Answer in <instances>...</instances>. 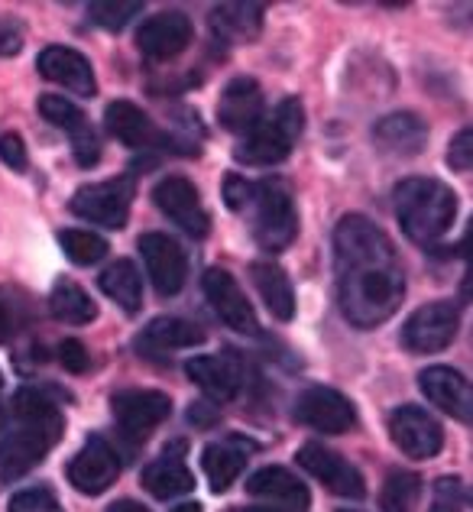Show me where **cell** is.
Segmentation results:
<instances>
[{"label": "cell", "instance_id": "16", "mask_svg": "<svg viewBox=\"0 0 473 512\" xmlns=\"http://www.w3.org/2000/svg\"><path fill=\"white\" fill-rule=\"evenodd\" d=\"M299 464L308 470L312 477H318L324 487L337 496H347V500H360L367 487H363V477L354 464H347L341 454H334L328 448H321L318 441H308L299 448Z\"/></svg>", "mask_w": 473, "mask_h": 512}, {"label": "cell", "instance_id": "2", "mask_svg": "<svg viewBox=\"0 0 473 512\" xmlns=\"http://www.w3.org/2000/svg\"><path fill=\"white\" fill-rule=\"evenodd\" d=\"M457 214V195L438 179H405L396 185V218L415 244H435L451 231Z\"/></svg>", "mask_w": 473, "mask_h": 512}, {"label": "cell", "instance_id": "34", "mask_svg": "<svg viewBox=\"0 0 473 512\" xmlns=\"http://www.w3.org/2000/svg\"><path fill=\"white\" fill-rule=\"evenodd\" d=\"M140 10H143L140 0H98V4L88 7L91 20L98 26H104V30H114V33L124 30L133 17H140Z\"/></svg>", "mask_w": 473, "mask_h": 512}, {"label": "cell", "instance_id": "8", "mask_svg": "<svg viewBox=\"0 0 473 512\" xmlns=\"http://www.w3.org/2000/svg\"><path fill=\"white\" fill-rule=\"evenodd\" d=\"M153 201H156V208L166 214L175 227H182L188 237H208V231H211L208 211L201 205L198 188L188 179H182V175H166V179L153 188Z\"/></svg>", "mask_w": 473, "mask_h": 512}, {"label": "cell", "instance_id": "33", "mask_svg": "<svg viewBox=\"0 0 473 512\" xmlns=\"http://www.w3.org/2000/svg\"><path fill=\"white\" fill-rule=\"evenodd\" d=\"M59 244H62L65 256L78 266H91V263H98L107 256V240L91 234V231H62Z\"/></svg>", "mask_w": 473, "mask_h": 512}, {"label": "cell", "instance_id": "19", "mask_svg": "<svg viewBox=\"0 0 473 512\" xmlns=\"http://www.w3.org/2000/svg\"><path fill=\"white\" fill-rule=\"evenodd\" d=\"M263 91L256 78H234L231 85L221 91L218 101V120L224 130L231 133H250L263 120Z\"/></svg>", "mask_w": 473, "mask_h": 512}, {"label": "cell", "instance_id": "7", "mask_svg": "<svg viewBox=\"0 0 473 512\" xmlns=\"http://www.w3.org/2000/svg\"><path fill=\"white\" fill-rule=\"evenodd\" d=\"M295 419L321 431V435H344L357 425V409L347 396L331 386H312L295 399Z\"/></svg>", "mask_w": 473, "mask_h": 512}, {"label": "cell", "instance_id": "6", "mask_svg": "<svg viewBox=\"0 0 473 512\" xmlns=\"http://www.w3.org/2000/svg\"><path fill=\"white\" fill-rule=\"evenodd\" d=\"M130 205H133L130 175L85 185V188H78V192L72 195V201H69L72 214H78L81 221L101 224V227H107V231H120V227L127 224Z\"/></svg>", "mask_w": 473, "mask_h": 512}, {"label": "cell", "instance_id": "17", "mask_svg": "<svg viewBox=\"0 0 473 512\" xmlns=\"http://www.w3.org/2000/svg\"><path fill=\"white\" fill-rule=\"evenodd\" d=\"M192 43V20L179 10H166L150 17L137 33V46L146 59H175Z\"/></svg>", "mask_w": 473, "mask_h": 512}, {"label": "cell", "instance_id": "1", "mask_svg": "<svg viewBox=\"0 0 473 512\" xmlns=\"http://www.w3.org/2000/svg\"><path fill=\"white\" fill-rule=\"evenodd\" d=\"M337 302L350 325L376 328L396 315L405 295V276L393 240L363 214H347L334 227Z\"/></svg>", "mask_w": 473, "mask_h": 512}, {"label": "cell", "instance_id": "31", "mask_svg": "<svg viewBox=\"0 0 473 512\" xmlns=\"http://www.w3.org/2000/svg\"><path fill=\"white\" fill-rule=\"evenodd\" d=\"M422 500V477L412 470H393L380 490V509L383 512H412Z\"/></svg>", "mask_w": 473, "mask_h": 512}, {"label": "cell", "instance_id": "44", "mask_svg": "<svg viewBox=\"0 0 473 512\" xmlns=\"http://www.w3.org/2000/svg\"><path fill=\"white\" fill-rule=\"evenodd\" d=\"M172 512H201V506L198 503H182V506H175Z\"/></svg>", "mask_w": 473, "mask_h": 512}, {"label": "cell", "instance_id": "18", "mask_svg": "<svg viewBox=\"0 0 473 512\" xmlns=\"http://www.w3.org/2000/svg\"><path fill=\"white\" fill-rule=\"evenodd\" d=\"M39 75L62 88H69L72 94H81V98H94V94H98L91 62L81 56L78 49H69V46H49L39 52Z\"/></svg>", "mask_w": 473, "mask_h": 512}, {"label": "cell", "instance_id": "27", "mask_svg": "<svg viewBox=\"0 0 473 512\" xmlns=\"http://www.w3.org/2000/svg\"><path fill=\"white\" fill-rule=\"evenodd\" d=\"M250 276H253V286L260 292L263 305L269 308V315L279 321H289L295 315V289L286 276V269L266 260V263H253Z\"/></svg>", "mask_w": 473, "mask_h": 512}, {"label": "cell", "instance_id": "20", "mask_svg": "<svg viewBox=\"0 0 473 512\" xmlns=\"http://www.w3.org/2000/svg\"><path fill=\"white\" fill-rule=\"evenodd\" d=\"M418 386H422V393L431 406L448 412L457 422H470L473 396H470V383L464 380V373H457L451 367H428L418 376Z\"/></svg>", "mask_w": 473, "mask_h": 512}, {"label": "cell", "instance_id": "38", "mask_svg": "<svg viewBox=\"0 0 473 512\" xmlns=\"http://www.w3.org/2000/svg\"><path fill=\"white\" fill-rule=\"evenodd\" d=\"M0 163L10 166L13 172H23L30 166V156H26V146L17 133H4V137H0Z\"/></svg>", "mask_w": 473, "mask_h": 512}, {"label": "cell", "instance_id": "3", "mask_svg": "<svg viewBox=\"0 0 473 512\" xmlns=\"http://www.w3.org/2000/svg\"><path fill=\"white\" fill-rule=\"evenodd\" d=\"M62 412L46 419H17V428L0 438V480H20L62 441Z\"/></svg>", "mask_w": 473, "mask_h": 512}, {"label": "cell", "instance_id": "23", "mask_svg": "<svg viewBox=\"0 0 473 512\" xmlns=\"http://www.w3.org/2000/svg\"><path fill=\"white\" fill-rule=\"evenodd\" d=\"M373 140L380 143L383 153L393 156H418L428 140V127L415 114H389L373 127Z\"/></svg>", "mask_w": 473, "mask_h": 512}, {"label": "cell", "instance_id": "36", "mask_svg": "<svg viewBox=\"0 0 473 512\" xmlns=\"http://www.w3.org/2000/svg\"><path fill=\"white\" fill-rule=\"evenodd\" d=\"M464 483L457 477H441L435 483V503L431 512H464Z\"/></svg>", "mask_w": 473, "mask_h": 512}, {"label": "cell", "instance_id": "48", "mask_svg": "<svg viewBox=\"0 0 473 512\" xmlns=\"http://www.w3.org/2000/svg\"><path fill=\"white\" fill-rule=\"evenodd\" d=\"M0 386H4V376H0Z\"/></svg>", "mask_w": 473, "mask_h": 512}, {"label": "cell", "instance_id": "14", "mask_svg": "<svg viewBox=\"0 0 473 512\" xmlns=\"http://www.w3.org/2000/svg\"><path fill=\"white\" fill-rule=\"evenodd\" d=\"M39 111L49 120L52 127H59L69 133L72 140V153H75V163L78 166H94L101 159V143H98V133L91 130V124L85 120V114L78 111V107L62 98V94H46L43 101H39Z\"/></svg>", "mask_w": 473, "mask_h": 512}, {"label": "cell", "instance_id": "37", "mask_svg": "<svg viewBox=\"0 0 473 512\" xmlns=\"http://www.w3.org/2000/svg\"><path fill=\"white\" fill-rule=\"evenodd\" d=\"M253 201V182H247L243 175H227L224 179V205L231 211H243Z\"/></svg>", "mask_w": 473, "mask_h": 512}, {"label": "cell", "instance_id": "47", "mask_svg": "<svg viewBox=\"0 0 473 512\" xmlns=\"http://www.w3.org/2000/svg\"><path fill=\"white\" fill-rule=\"evenodd\" d=\"M341 512H357V509H341Z\"/></svg>", "mask_w": 473, "mask_h": 512}, {"label": "cell", "instance_id": "15", "mask_svg": "<svg viewBox=\"0 0 473 512\" xmlns=\"http://www.w3.org/2000/svg\"><path fill=\"white\" fill-rule=\"evenodd\" d=\"M114 419L117 425L127 431V435H150L156 425L169 419L172 402L166 393H156V389H124V393H114L111 399Z\"/></svg>", "mask_w": 473, "mask_h": 512}, {"label": "cell", "instance_id": "41", "mask_svg": "<svg viewBox=\"0 0 473 512\" xmlns=\"http://www.w3.org/2000/svg\"><path fill=\"white\" fill-rule=\"evenodd\" d=\"M13 52H20V36L10 26H0V56H13Z\"/></svg>", "mask_w": 473, "mask_h": 512}, {"label": "cell", "instance_id": "4", "mask_svg": "<svg viewBox=\"0 0 473 512\" xmlns=\"http://www.w3.org/2000/svg\"><path fill=\"white\" fill-rule=\"evenodd\" d=\"M302 127H305L302 104L295 98H286L273 111V117H263L260 124L247 133V140L237 146L234 156L247 166H276L292 153Z\"/></svg>", "mask_w": 473, "mask_h": 512}, {"label": "cell", "instance_id": "10", "mask_svg": "<svg viewBox=\"0 0 473 512\" xmlns=\"http://www.w3.org/2000/svg\"><path fill=\"white\" fill-rule=\"evenodd\" d=\"M457 334V308L451 302H431L409 315L402 325V344L412 354H438Z\"/></svg>", "mask_w": 473, "mask_h": 512}, {"label": "cell", "instance_id": "13", "mask_svg": "<svg viewBox=\"0 0 473 512\" xmlns=\"http://www.w3.org/2000/svg\"><path fill=\"white\" fill-rule=\"evenodd\" d=\"M117 474H120L117 454L101 435H91L85 441V448H81L69 464V483L85 496H101L104 490H111Z\"/></svg>", "mask_w": 473, "mask_h": 512}, {"label": "cell", "instance_id": "12", "mask_svg": "<svg viewBox=\"0 0 473 512\" xmlns=\"http://www.w3.org/2000/svg\"><path fill=\"white\" fill-rule=\"evenodd\" d=\"M201 286H205V295L214 308V315H218L227 328H234L237 334H256L260 331V321H256V312L253 305L247 302V295L237 286V279L227 273L221 266H211L205 279H201Z\"/></svg>", "mask_w": 473, "mask_h": 512}, {"label": "cell", "instance_id": "26", "mask_svg": "<svg viewBox=\"0 0 473 512\" xmlns=\"http://www.w3.org/2000/svg\"><path fill=\"white\" fill-rule=\"evenodd\" d=\"M247 451L250 444L243 438H227V441H214L201 454V464H205V474L211 480L214 493H227L231 483H237V477L247 467Z\"/></svg>", "mask_w": 473, "mask_h": 512}, {"label": "cell", "instance_id": "45", "mask_svg": "<svg viewBox=\"0 0 473 512\" xmlns=\"http://www.w3.org/2000/svg\"><path fill=\"white\" fill-rule=\"evenodd\" d=\"M231 512H269V509H231Z\"/></svg>", "mask_w": 473, "mask_h": 512}, {"label": "cell", "instance_id": "21", "mask_svg": "<svg viewBox=\"0 0 473 512\" xmlns=\"http://www.w3.org/2000/svg\"><path fill=\"white\" fill-rule=\"evenodd\" d=\"M247 493L253 500H260L266 506H282V509H292V512H305L312 496H308L305 483L289 474L286 467H263L256 470L247 483Z\"/></svg>", "mask_w": 473, "mask_h": 512}, {"label": "cell", "instance_id": "5", "mask_svg": "<svg viewBox=\"0 0 473 512\" xmlns=\"http://www.w3.org/2000/svg\"><path fill=\"white\" fill-rule=\"evenodd\" d=\"M256 218H253V237L256 244L269 253L286 250L295 234H299V211H295V195L282 179H266L253 185Z\"/></svg>", "mask_w": 473, "mask_h": 512}, {"label": "cell", "instance_id": "30", "mask_svg": "<svg viewBox=\"0 0 473 512\" xmlns=\"http://www.w3.org/2000/svg\"><path fill=\"white\" fill-rule=\"evenodd\" d=\"M49 308L65 325H88V321L98 318V305H94L91 295L72 279H59L56 286H52Z\"/></svg>", "mask_w": 473, "mask_h": 512}, {"label": "cell", "instance_id": "32", "mask_svg": "<svg viewBox=\"0 0 473 512\" xmlns=\"http://www.w3.org/2000/svg\"><path fill=\"white\" fill-rule=\"evenodd\" d=\"M214 26L234 39H253L263 26L260 4H221L214 10Z\"/></svg>", "mask_w": 473, "mask_h": 512}, {"label": "cell", "instance_id": "42", "mask_svg": "<svg viewBox=\"0 0 473 512\" xmlns=\"http://www.w3.org/2000/svg\"><path fill=\"white\" fill-rule=\"evenodd\" d=\"M107 512H150V509L140 506V503H133V500H120L114 506H107Z\"/></svg>", "mask_w": 473, "mask_h": 512}, {"label": "cell", "instance_id": "28", "mask_svg": "<svg viewBox=\"0 0 473 512\" xmlns=\"http://www.w3.org/2000/svg\"><path fill=\"white\" fill-rule=\"evenodd\" d=\"M143 487L150 490L156 500H175V496L192 493L195 477L179 454H162L159 461H153L143 470Z\"/></svg>", "mask_w": 473, "mask_h": 512}, {"label": "cell", "instance_id": "11", "mask_svg": "<svg viewBox=\"0 0 473 512\" xmlns=\"http://www.w3.org/2000/svg\"><path fill=\"white\" fill-rule=\"evenodd\" d=\"M137 247H140L146 273H150L156 292L159 295L182 292L188 279V256L179 240H172L169 234H143Z\"/></svg>", "mask_w": 473, "mask_h": 512}, {"label": "cell", "instance_id": "35", "mask_svg": "<svg viewBox=\"0 0 473 512\" xmlns=\"http://www.w3.org/2000/svg\"><path fill=\"white\" fill-rule=\"evenodd\" d=\"M7 512H65V509L49 487H30V490H20L17 496H10Z\"/></svg>", "mask_w": 473, "mask_h": 512}, {"label": "cell", "instance_id": "22", "mask_svg": "<svg viewBox=\"0 0 473 512\" xmlns=\"http://www.w3.org/2000/svg\"><path fill=\"white\" fill-rule=\"evenodd\" d=\"M185 373L188 380H192L198 389H205V393L214 399V402H227L240 393L243 386V367L240 360L227 357V354H218V357H192L185 363Z\"/></svg>", "mask_w": 473, "mask_h": 512}, {"label": "cell", "instance_id": "24", "mask_svg": "<svg viewBox=\"0 0 473 512\" xmlns=\"http://www.w3.org/2000/svg\"><path fill=\"white\" fill-rule=\"evenodd\" d=\"M104 124H107V130H111V137H117L120 143L133 146V150H150L153 143L162 140V133L153 127V120L146 117L137 104H130V101L107 104Z\"/></svg>", "mask_w": 473, "mask_h": 512}, {"label": "cell", "instance_id": "25", "mask_svg": "<svg viewBox=\"0 0 473 512\" xmlns=\"http://www.w3.org/2000/svg\"><path fill=\"white\" fill-rule=\"evenodd\" d=\"M205 344V331L185 318H156L143 328L137 338V347L146 357L153 354H166V350H185V347H198Z\"/></svg>", "mask_w": 473, "mask_h": 512}, {"label": "cell", "instance_id": "46", "mask_svg": "<svg viewBox=\"0 0 473 512\" xmlns=\"http://www.w3.org/2000/svg\"><path fill=\"white\" fill-rule=\"evenodd\" d=\"M0 425H4V412H0Z\"/></svg>", "mask_w": 473, "mask_h": 512}, {"label": "cell", "instance_id": "40", "mask_svg": "<svg viewBox=\"0 0 473 512\" xmlns=\"http://www.w3.org/2000/svg\"><path fill=\"white\" fill-rule=\"evenodd\" d=\"M470 159H473V146H470V130H461L448 146V166L454 172H470Z\"/></svg>", "mask_w": 473, "mask_h": 512}, {"label": "cell", "instance_id": "43", "mask_svg": "<svg viewBox=\"0 0 473 512\" xmlns=\"http://www.w3.org/2000/svg\"><path fill=\"white\" fill-rule=\"evenodd\" d=\"M7 338H10V315H7L4 302H0V344H4Z\"/></svg>", "mask_w": 473, "mask_h": 512}, {"label": "cell", "instance_id": "29", "mask_svg": "<svg viewBox=\"0 0 473 512\" xmlns=\"http://www.w3.org/2000/svg\"><path fill=\"white\" fill-rule=\"evenodd\" d=\"M101 292L107 299H114L127 315H137L143 308V282L137 266L130 260H117L101 273Z\"/></svg>", "mask_w": 473, "mask_h": 512}, {"label": "cell", "instance_id": "9", "mask_svg": "<svg viewBox=\"0 0 473 512\" xmlns=\"http://www.w3.org/2000/svg\"><path fill=\"white\" fill-rule=\"evenodd\" d=\"M389 435H393L396 448L412 461H431L444 448V431L438 419L418 406H399L389 415Z\"/></svg>", "mask_w": 473, "mask_h": 512}, {"label": "cell", "instance_id": "39", "mask_svg": "<svg viewBox=\"0 0 473 512\" xmlns=\"http://www.w3.org/2000/svg\"><path fill=\"white\" fill-rule=\"evenodd\" d=\"M59 360H62V367L69 370V373H85L88 370V347L81 344V341H75V338H69V341H62L59 344Z\"/></svg>", "mask_w": 473, "mask_h": 512}]
</instances>
